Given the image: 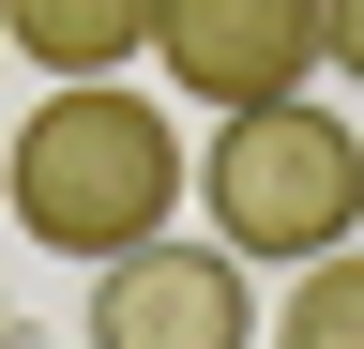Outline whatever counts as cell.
Masks as SVG:
<instances>
[{"label": "cell", "instance_id": "cell-2", "mask_svg": "<svg viewBox=\"0 0 364 349\" xmlns=\"http://www.w3.org/2000/svg\"><path fill=\"white\" fill-rule=\"evenodd\" d=\"M198 213H213V243L243 258H334L349 228H364V137L318 92H273V107H228L213 122V152H198Z\"/></svg>", "mask_w": 364, "mask_h": 349}, {"label": "cell", "instance_id": "cell-8", "mask_svg": "<svg viewBox=\"0 0 364 349\" xmlns=\"http://www.w3.org/2000/svg\"><path fill=\"white\" fill-rule=\"evenodd\" d=\"M0 319H16V304H0ZM0 349H16V334H0Z\"/></svg>", "mask_w": 364, "mask_h": 349}, {"label": "cell", "instance_id": "cell-5", "mask_svg": "<svg viewBox=\"0 0 364 349\" xmlns=\"http://www.w3.org/2000/svg\"><path fill=\"white\" fill-rule=\"evenodd\" d=\"M0 46L31 76H122L152 61V0H0Z\"/></svg>", "mask_w": 364, "mask_h": 349}, {"label": "cell", "instance_id": "cell-7", "mask_svg": "<svg viewBox=\"0 0 364 349\" xmlns=\"http://www.w3.org/2000/svg\"><path fill=\"white\" fill-rule=\"evenodd\" d=\"M318 31H334V76H364V0H318Z\"/></svg>", "mask_w": 364, "mask_h": 349}, {"label": "cell", "instance_id": "cell-4", "mask_svg": "<svg viewBox=\"0 0 364 349\" xmlns=\"http://www.w3.org/2000/svg\"><path fill=\"white\" fill-rule=\"evenodd\" d=\"M152 61L198 107H273L334 76V31H318V0H152Z\"/></svg>", "mask_w": 364, "mask_h": 349}, {"label": "cell", "instance_id": "cell-3", "mask_svg": "<svg viewBox=\"0 0 364 349\" xmlns=\"http://www.w3.org/2000/svg\"><path fill=\"white\" fill-rule=\"evenodd\" d=\"M258 319V289H243V258L228 243H122V258H91V304H76V349H243Z\"/></svg>", "mask_w": 364, "mask_h": 349}, {"label": "cell", "instance_id": "cell-6", "mask_svg": "<svg viewBox=\"0 0 364 349\" xmlns=\"http://www.w3.org/2000/svg\"><path fill=\"white\" fill-rule=\"evenodd\" d=\"M273 349H364V243H334V258H304V274H289Z\"/></svg>", "mask_w": 364, "mask_h": 349}, {"label": "cell", "instance_id": "cell-1", "mask_svg": "<svg viewBox=\"0 0 364 349\" xmlns=\"http://www.w3.org/2000/svg\"><path fill=\"white\" fill-rule=\"evenodd\" d=\"M0 183H16V228L91 274V258L152 243L167 213L198 198V167H182V137H167L152 92H122V76H46V107L16 122Z\"/></svg>", "mask_w": 364, "mask_h": 349}]
</instances>
